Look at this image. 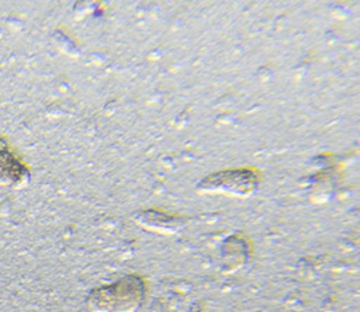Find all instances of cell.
<instances>
[{"instance_id": "cell-1", "label": "cell", "mask_w": 360, "mask_h": 312, "mask_svg": "<svg viewBox=\"0 0 360 312\" xmlns=\"http://www.w3.org/2000/svg\"><path fill=\"white\" fill-rule=\"evenodd\" d=\"M147 297V284L139 275H127L114 285L94 290L86 298L91 312H137Z\"/></svg>"}, {"instance_id": "cell-2", "label": "cell", "mask_w": 360, "mask_h": 312, "mask_svg": "<svg viewBox=\"0 0 360 312\" xmlns=\"http://www.w3.org/2000/svg\"><path fill=\"white\" fill-rule=\"evenodd\" d=\"M31 178V170L13 151L8 138L0 137V189L25 190Z\"/></svg>"}]
</instances>
